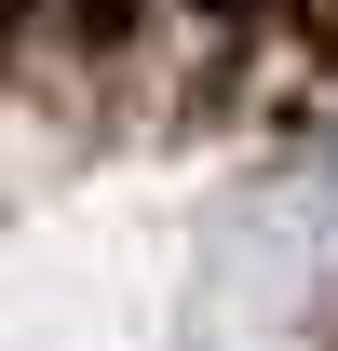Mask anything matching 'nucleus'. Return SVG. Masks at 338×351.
<instances>
[{"mask_svg":"<svg viewBox=\"0 0 338 351\" xmlns=\"http://www.w3.org/2000/svg\"><path fill=\"white\" fill-rule=\"evenodd\" d=\"M325 189H338V176H325Z\"/></svg>","mask_w":338,"mask_h":351,"instance_id":"f03ea898","label":"nucleus"},{"mask_svg":"<svg viewBox=\"0 0 338 351\" xmlns=\"http://www.w3.org/2000/svg\"><path fill=\"white\" fill-rule=\"evenodd\" d=\"M297 14H311V27H325V41H338V0H297Z\"/></svg>","mask_w":338,"mask_h":351,"instance_id":"f257e3e1","label":"nucleus"}]
</instances>
